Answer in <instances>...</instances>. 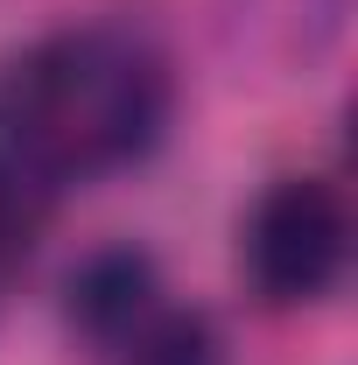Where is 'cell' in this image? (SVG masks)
Returning a JSON list of instances; mask_svg holds the SVG:
<instances>
[{
	"label": "cell",
	"mask_w": 358,
	"mask_h": 365,
	"mask_svg": "<svg viewBox=\"0 0 358 365\" xmlns=\"http://www.w3.org/2000/svg\"><path fill=\"white\" fill-rule=\"evenodd\" d=\"M352 260V211L330 176H274L246 225H239V267L267 309H310L323 302Z\"/></svg>",
	"instance_id": "obj_2"
},
{
	"label": "cell",
	"mask_w": 358,
	"mask_h": 365,
	"mask_svg": "<svg viewBox=\"0 0 358 365\" xmlns=\"http://www.w3.org/2000/svg\"><path fill=\"white\" fill-rule=\"evenodd\" d=\"M176 113L155 36L127 21H71L0 63V260L91 182L148 162Z\"/></svg>",
	"instance_id": "obj_1"
},
{
	"label": "cell",
	"mask_w": 358,
	"mask_h": 365,
	"mask_svg": "<svg viewBox=\"0 0 358 365\" xmlns=\"http://www.w3.org/2000/svg\"><path fill=\"white\" fill-rule=\"evenodd\" d=\"M113 365H232V359H225V337L204 309H162Z\"/></svg>",
	"instance_id": "obj_4"
},
{
	"label": "cell",
	"mask_w": 358,
	"mask_h": 365,
	"mask_svg": "<svg viewBox=\"0 0 358 365\" xmlns=\"http://www.w3.org/2000/svg\"><path fill=\"white\" fill-rule=\"evenodd\" d=\"M162 317V274L140 246H106L63 288V323L91 359H120L148 323Z\"/></svg>",
	"instance_id": "obj_3"
}]
</instances>
